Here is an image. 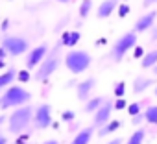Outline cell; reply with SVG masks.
I'll list each match as a JSON object with an SVG mask.
<instances>
[{"label":"cell","instance_id":"cell-1","mask_svg":"<svg viewBox=\"0 0 157 144\" xmlns=\"http://www.w3.org/2000/svg\"><path fill=\"white\" fill-rule=\"evenodd\" d=\"M30 100H32V94L22 85H10L0 96V109H10V107L17 109V107L28 105Z\"/></svg>","mask_w":157,"mask_h":144},{"label":"cell","instance_id":"cell-2","mask_svg":"<svg viewBox=\"0 0 157 144\" xmlns=\"http://www.w3.org/2000/svg\"><path fill=\"white\" fill-rule=\"evenodd\" d=\"M63 57H65L63 61H65L67 70L70 72V74H74V76L83 74L85 70H89V66H91V63H93L91 54L85 52V50H70V52H67Z\"/></svg>","mask_w":157,"mask_h":144},{"label":"cell","instance_id":"cell-3","mask_svg":"<svg viewBox=\"0 0 157 144\" xmlns=\"http://www.w3.org/2000/svg\"><path fill=\"white\" fill-rule=\"evenodd\" d=\"M32 122H33V109L30 105L17 107L8 118V131L13 135H19L22 131H26Z\"/></svg>","mask_w":157,"mask_h":144},{"label":"cell","instance_id":"cell-4","mask_svg":"<svg viewBox=\"0 0 157 144\" xmlns=\"http://www.w3.org/2000/svg\"><path fill=\"white\" fill-rule=\"evenodd\" d=\"M61 46V44H59ZM59 46H54L48 54H46V57L43 59V63L35 68V74H33V80L35 81H46L54 72L57 70V66H59V63H61V54H59Z\"/></svg>","mask_w":157,"mask_h":144},{"label":"cell","instance_id":"cell-5","mask_svg":"<svg viewBox=\"0 0 157 144\" xmlns=\"http://www.w3.org/2000/svg\"><path fill=\"white\" fill-rule=\"evenodd\" d=\"M137 46V32H126V33H122L115 43H113V46H111V57H113V61L115 63H120L124 57H126V54L129 52V50H133Z\"/></svg>","mask_w":157,"mask_h":144},{"label":"cell","instance_id":"cell-6","mask_svg":"<svg viewBox=\"0 0 157 144\" xmlns=\"http://www.w3.org/2000/svg\"><path fill=\"white\" fill-rule=\"evenodd\" d=\"M0 46L8 52V55L19 57V55H24V54L28 52L30 43H28V39L19 37V35H6V37L2 39V44H0Z\"/></svg>","mask_w":157,"mask_h":144},{"label":"cell","instance_id":"cell-7","mask_svg":"<svg viewBox=\"0 0 157 144\" xmlns=\"http://www.w3.org/2000/svg\"><path fill=\"white\" fill-rule=\"evenodd\" d=\"M33 126L37 129H46L52 126V107L48 104H41L33 109Z\"/></svg>","mask_w":157,"mask_h":144},{"label":"cell","instance_id":"cell-8","mask_svg":"<svg viewBox=\"0 0 157 144\" xmlns=\"http://www.w3.org/2000/svg\"><path fill=\"white\" fill-rule=\"evenodd\" d=\"M113 109H115V104L113 102H109V100H105L102 105H100V109L96 111V113H93V126L94 127H104L109 120H111V113H113Z\"/></svg>","mask_w":157,"mask_h":144},{"label":"cell","instance_id":"cell-9","mask_svg":"<svg viewBox=\"0 0 157 144\" xmlns=\"http://www.w3.org/2000/svg\"><path fill=\"white\" fill-rule=\"evenodd\" d=\"M48 52H50L48 44H39V46L32 48V50L28 52V55H26V68H28V70L37 68V66L43 63V59L46 57Z\"/></svg>","mask_w":157,"mask_h":144},{"label":"cell","instance_id":"cell-10","mask_svg":"<svg viewBox=\"0 0 157 144\" xmlns=\"http://www.w3.org/2000/svg\"><path fill=\"white\" fill-rule=\"evenodd\" d=\"M155 19H157V9H151V11H148V13L140 15V17L135 21L133 32H137V33H142V32H148V30H151V28H153V24H155Z\"/></svg>","mask_w":157,"mask_h":144},{"label":"cell","instance_id":"cell-11","mask_svg":"<svg viewBox=\"0 0 157 144\" xmlns=\"http://www.w3.org/2000/svg\"><path fill=\"white\" fill-rule=\"evenodd\" d=\"M94 87H96V78H85L83 81H80L76 85V96H78V100L80 102H87L89 98H91V93L94 91Z\"/></svg>","mask_w":157,"mask_h":144},{"label":"cell","instance_id":"cell-12","mask_svg":"<svg viewBox=\"0 0 157 144\" xmlns=\"http://www.w3.org/2000/svg\"><path fill=\"white\" fill-rule=\"evenodd\" d=\"M118 6H120V0H102L98 9H96V17L98 19H107L117 11Z\"/></svg>","mask_w":157,"mask_h":144},{"label":"cell","instance_id":"cell-13","mask_svg":"<svg viewBox=\"0 0 157 144\" xmlns=\"http://www.w3.org/2000/svg\"><path fill=\"white\" fill-rule=\"evenodd\" d=\"M93 135H94V126L83 127L82 131H78V133L74 135V138H72L70 144H89L91 138H93Z\"/></svg>","mask_w":157,"mask_h":144},{"label":"cell","instance_id":"cell-14","mask_svg":"<svg viewBox=\"0 0 157 144\" xmlns=\"http://www.w3.org/2000/svg\"><path fill=\"white\" fill-rule=\"evenodd\" d=\"M153 85V80L151 78H148V76H137L135 80H133V94H142L148 87H151Z\"/></svg>","mask_w":157,"mask_h":144},{"label":"cell","instance_id":"cell-15","mask_svg":"<svg viewBox=\"0 0 157 144\" xmlns=\"http://www.w3.org/2000/svg\"><path fill=\"white\" fill-rule=\"evenodd\" d=\"M80 39H82V33L80 32H63V35H61V41H59V44L61 46H68V48H72V46H76L78 43H80Z\"/></svg>","mask_w":157,"mask_h":144},{"label":"cell","instance_id":"cell-16","mask_svg":"<svg viewBox=\"0 0 157 144\" xmlns=\"http://www.w3.org/2000/svg\"><path fill=\"white\" fill-rule=\"evenodd\" d=\"M155 65H157V48H153V50L146 52V54H144V57L140 59V66H142V68H146V70H148V68L151 70Z\"/></svg>","mask_w":157,"mask_h":144},{"label":"cell","instance_id":"cell-17","mask_svg":"<svg viewBox=\"0 0 157 144\" xmlns=\"http://www.w3.org/2000/svg\"><path fill=\"white\" fill-rule=\"evenodd\" d=\"M15 78H17V70H15V68H8L6 72H2V74H0V91H2V89H8V87L13 83Z\"/></svg>","mask_w":157,"mask_h":144},{"label":"cell","instance_id":"cell-18","mask_svg":"<svg viewBox=\"0 0 157 144\" xmlns=\"http://www.w3.org/2000/svg\"><path fill=\"white\" fill-rule=\"evenodd\" d=\"M120 126H122V122H120V120H109L104 127H100V129H98V137H107V135H111V133L118 131V129H120Z\"/></svg>","mask_w":157,"mask_h":144},{"label":"cell","instance_id":"cell-19","mask_svg":"<svg viewBox=\"0 0 157 144\" xmlns=\"http://www.w3.org/2000/svg\"><path fill=\"white\" fill-rule=\"evenodd\" d=\"M144 138H146V129L144 127H137L124 144H144Z\"/></svg>","mask_w":157,"mask_h":144},{"label":"cell","instance_id":"cell-20","mask_svg":"<svg viewBox=\"0 0 157 144\" xmlns=\"http://www.w3.org/2000/svg\"><path fill=\"white\" fill-rule=\"evenodd\" d=\"M105 102V98L104 96H96V98H89L87 102H85V113H96L98 109H100V105Z\"/></svg>","mask_w":157,"mask_h":144},{"label":"cell","instance_id":"cell-21","mask_svg":"<svg viewBox=\"0 0 157 144\" xmlns=\"http://www.w3.org/2000/svg\"><path fill=\"white\" fill-rule=\"evenodd\" d=\"M144 120L151 126H157V105H150L144 111Z\"/></svg>","mask_w":157,"mask_h":144},{"label":"cell","instance_id":"cell-22","mask_svg":"<svg viewBox=\"0 0 157 144\" xmlns=\"http://www.w3.org/2000/svg\"><path fill=\"white\" fill-rule=\"evenodd\" d=\"M91 9H93V0H82V4H80V17L87 19Z\"/></svg>","mask_w":157,"mask_h":144},{"label":"cell","instance_id":"cell-23","mask_svg":"<svg viewBox=\"0 0 157 144\" xmlns=\"http://www.w3.org/2000/svg\"><path fill=\"white\" fill-rule=\"evenodd\" d=\"M113 93H115L117 98H124V96H126V81H118V83L115 85Z\"/></svg>","mask_w":157,"mask_h":144},{"label":"cell","instance_id":"cell-24","mask_svg":"<svg viewBox=\"0 0 157 144\" xmlns=\"http://www.w3.org/2000/svg\"><path fill=\"white\" fill-rule=\"evenodd\" d=\"M142 111H140V104L139 102H133V104H129L128 105V115L129 116H137V115H140Z\"/></svg>","mask_w":157,"mask_h":144},{"label":"cell","instance_id":"cell-25","mask_svg":"<svg viewBox=\"0 0 157 144\" xmlns=\"http://www.w3.org/2000/svg\"><path fill=\"white\" fill-rule=\"evenodd\" d=\"M17 80H19L21 83L30 81V72H28V70H21V72H17Z\"/></svg>","mask_w":157,"mask_h":144},{"label":"cell","instance_id":"cell-26","mask_svg":"<svg viewBox=\"0 0 157 144\" xmlns=\"http://www.w3.org/2000/svg\"><path fill=\"white\" fill-rule=\"evenodd\" d=\"M113 104H115V109H118V111L128 109V102H126V98H117Z\"/></svg>","mask_w":157,"mask_h":144},{"label":"cell","instance_id":"cell-27","mask_svg":"<svg viewBox=\"0 0 157 144\" xmlns=\"http://www.w3.org/2000/svg\"><path fill=\"white\" fill-rule=\"evenodd\" d=\"M74 116H76L74 111H63V113H61V120H63V122H72Z\"/></svg>","mask_w":157,"mask_h":144},{"label":"cell","instance_id":"cell-28","mask_svg":"<svg viewBox=\"0 0 157 144\" xmlns=\"http://www.w3.org/2000/svg\"><path fill=\"white\" fill-rule=\"evenodd\" d=\"M128 13H129V6H128V4H120V8H118V17L124 19Z\"/></svg>","mask_w":157,"mask_h":144},{"label":"cell","instance_id":"cell-29","mask_svg":"<svg viewBox=\"0 0 157 144\" xmlns=\"http://www.w3.org/2000/svg\"><path fill=\"white\" fill-rule=\"evenodd\" d=\"M133 50H135V52H133V57H135V59H142V57H144V50H142V46L137 44Z\"/></svg>","mask_w":157,"mask_h":144},{"label":"cell","instance_id":"cell-30","mask_svg":"<svg viewBox=\"0 0 157 144\" xmlns=\"http://www.w3.org/2000/svg\"><path fill=\"white\" fill-rule=\"evenodd\" d=\"M142 120H144V113H140V115H137V116H133V118H131V122H133L135 126H139Z\"/></svg>","mask_w":157,"mask_h":144},{"label":"cell","instance_id":"cell-31","mask_svg":"<svg viewBox=\"0 0 157 144\" xmlns=\"http://www.w3.org/2000/svg\"><path fill=\"white\" fill-rule=\"evenodd\" d=\"M153 4H157V0H144V2H142L144 8H150V6H153Z\"/></svg>","mask_w":157,"mask_h":144},{"label":"cell","instance_id":"cell-32","mask_svg":"<svg viewBox=\"0 0 157 144\" xmlns=\"http://www.w3.org/2000/svg\"><path fill=\"white\" fill-rule=\"evenodd\" d=\"M150 37H151V41H157V26L151 28V35H150Z\"/></svg>","mask_w":157,"mask_h":144},{"label":"cell","instance_id":"cell-33","mask_svg":"<svg viewBox=\"0 0 157 144\" xmlns=\"http://www.w3.org/2000/svg\"><path fill=\"white\" fill-rule=\"evenodd\" d=\"M107 144H124V140H122L120 137H117V138H113V140H109Z\"/></svg>","mask_w":157,"mask_h":144},{"label":"cell","instance_id":"cell-34","mask_svg":"<svg viewBox=\"0 0 157 144\" xmlns=\"http://www.w3.org/2000/svg\"><path fill=\"white\" fill-rule=\"evenodd\" d=\"M6 57H8V52H6L2 46H0V59H6Z\"/></svg>","mask_w":157,"mask_h":144},{"label":"cell","instance_id":"cell-35","mask_svg":"<svg viewBox=\"0 0 157 144\" xmlns=\"http://www.w3.org/2000/svg\"><path fill=\"white\" fill-rule=\"evenodd\" d=\"M8 28H10V21H8V19H4V22H2V32H6Z\"/></svg>","mask_w":157,"mask_h":144},{"label":"cell","instance_id":"cell-36","mask_svg":"<svg viewBox=\"0 0 157 144\" xmlns=\"http://www.w3.org/2000/svg\"><path fill=\"white\" fill-rule=\"evenodd\" d=\"M43 144H59V140H56V138H48V140H44Z\"/></svg>","mask_w":157,"mask_h":144},{"label":"cell","instance_id":"cell-37","mask_svg":"<svg viewBox=\"0 0 157 144\" xmlns=\"http://www.w3.org/2000/svg\"><path fill=\"white\" fill-rule=\"evenodd\" d=\"M0 144H8V140H6V137L0 133Z\"/></svg>","mask_w":157,"mask_h":144},{"label":"cell","instance_id":"cell-38","mask_svg":"<svg viewBox=\"0 0 157 144\" xmlns=\"http://www.w3.org/2000/svg\"><path fill=\"white\" fill-rule=\"evenodd\" d=\"M151 74H153V76H157V65H155V66L151 68Z\"/></svg>","mask_w":157,"mask_h":144},{"label":"cell","instance_id":"cell-39","mask_svg":"<svg viewBox=\"0 0 157 144\" xmlns=\"http://www.w3.org/2000/svg\"><path fill=\"white\" fill-rule=\"evenodd\" d=\"M56 2H59V4H68L70 0H56Z\"/></svg>","mask_w":157,"mask_h":144},{"label":"cell","instance_id":"cell-40","mask_svg":"<svg viewBox=\"0 0 157 144\" xmlns=\"http://www.w3.org/2000/svg\"><path fill=\"white\" fill-rule=\"evenodd\" d=\"M4 66H6V61H4V59H0V68H4Z\"/></svg>","mask_w":157,"mask_h":144},{"label":"cell","instance_id":"cell-41","mask_svg":"<svg viewBox=\"0 0 157 144\" xmlns=\"http://www.w3.org/2000/svg\"><path fill=\"white\" fill-rule=\"evenodd\" d=\"M153 94L157 96V83H155V89H153Z\"/></svg>","mask_w":157,"mask_h":144},{"label":"cell","instance_id":"cell-42","mask_svg":"<svg viewBox=\"0 0 157 144\" xmlns=\"http://www.w3.org/2000/svg\"><path fill=\"white\" fill-rule=\"evenodd\" d=\"M2 122H4V118H2V116H0V124H2Z\"/></svg>","mask_w":157,"mask_h":144}]
</instances>
